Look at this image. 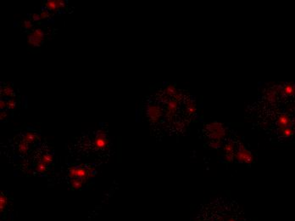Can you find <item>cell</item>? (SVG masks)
Listing matches in <instances>:
<instances>
[{
    "mask_svg": "<svg viewBox=\"0 0 295 221\" xmlns=\"http://www.w3.org/2000/svg\"><path fill=\"white\" fill-rule=\"evenodd\" d=\"M277 122H278L280 128H281L282 129L287 128V126H289V125L292 124L291 121H290V119H289V117H288L286 114L281 115L279 117V118H278V121H277Z\"/></svg>",
    "mask_w": 295,
    "mask_h": 221,
    "instance_id": "obj_1",
    "label": "cell"
},
{
    "mask_svg": "<svg viewBox=\"0 0 295 221\" xmlns=\"http://www.w3.org/2000/svg\"><path fill=\"white\" fill-rule=\"evenodd\" d=\"M283 92L285 95H294L295 94V87L291 85V84H287L284 89H283Z\"/></svg>",
    "mask_w": 295,
    "mask_h": 221,
    "instance_id": "obj_2",
    "label": "cell"
},
{
    "mask_svg": "<svg viewBox=\"0 0 295 221\" xmlns=\"http://www.w3.org/2000/svg\"><path fill=\"white\" fill-rule=\"evenodd\" d=\"M46 6L48 7V9L54 10V9H56L59 7L58 1H48V2H47V4H46Z\"/></svg>",
    "mask_w": 295,
    "mask_h": 221,
    "instance_id": "obj_3",
    "label": "cell"
},
{
    "mask_svg": "<svg viewBox=\"0 0 295 221\" xmlns=\"http://www.w3.org/2000/svg\"><path fill=\"white\" fill-rule=\"evenodd\" d=\"M282 133H283V135L284 136H286V137H289V136H291L292 134H293V133H294V131L290 129V128H285V129H282Z\"/></svg>",
    "mask_w": 295,
    "mask_h": 221,
    "instance_id": "obj_4",
    "label": "cell"
}]
</instances>
